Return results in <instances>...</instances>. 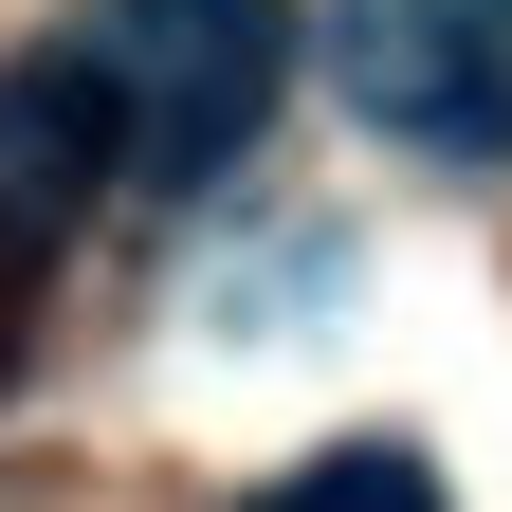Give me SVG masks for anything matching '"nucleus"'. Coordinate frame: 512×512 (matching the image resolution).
<instances>
[{"mask_svg": "<svg viewBox=\"0 0 512 512\" xmlns=\"http://www.w3.org/2000/svg\"><path fill=\"white\" fill-rule=\"evenodd\" d=\"M55 55L92 74L128 183H220L256 147V110L293 92V0H92Z\"/></svg>", "mask_w": 512, "mask_h": 512, "instance_id": "f257e3e1", "label": "nucleus"}, {"mask_svg": "<svg viewBox=\"0 0 512 512\" xmlns=\"http://www.w3.org/2000/svg\"><path fill=\"white\" fill-rule=\"evenodd\" d=\"M330 74L403 147H512V0H330Z\"/></svg>", "mask_w": 512, "mask_h": 512, "instance_id": "f03ea898", "label": "nucleus"}, {"mask_svg": "<svg viewBox=\"0 0 512 512\" xmlns=\"http://www.w3.org/2000/svg\"><path fill=\"white\" fill-rule=\"evenodd\" d=\"M238 512H439V458H421V439H330V458H293L275 494H238Z\"/></svg>", "mask_w": 512, "mask_h": 512, "instance_id": "20e7f679", "label": "nucleus"}, {"mask_svg": "<svg viewBox=\"0 0 512 512\" xmlns=\"http://www.w3.org/2000/svg\"><path fill=\"white\" fill-rule=\"evenodd\" d=\"M92 183H128L110 110H92V74H74V55H37V74H0V220H19V238H55V220L92 202Z\"/></svg>", "mask_w": 512, "mask_h": 512, "instance_id": "7ed1b4c3", "label": "nucleus"}]
</instances>
